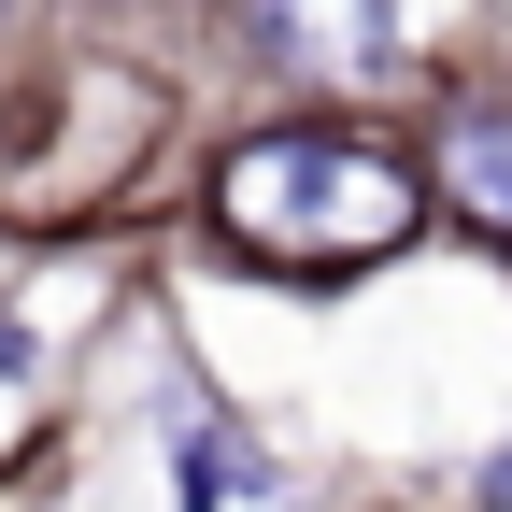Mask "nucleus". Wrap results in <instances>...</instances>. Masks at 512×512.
Masks as SVG:
<instances>
[{
    "mask_svg": "<svg viewBox=\"0 0 512 512\" xmlns=\"http://www.w3.org/2000/svg\"><path fill=\"white\" fill-rule=\"evenodd\" d=\"M214 228L256 256V271H370L427 228V185L384 157V143H342V128H271L214 171Z\"/></svg>",
    "mask_w": 512,
    "mask_h": 512,
    "instance_id": "1",
    "label": "nucleus"
},
{
    "mask_svg": "<svg viewBox=\"0 0 512 512\" xmlns=\"http://www.w3.org/2000/svg\"><path fill=\"white\" fill-rule=\"evenodd\" d=\"M256 29H271L285 72L313 86H399V0H256Z\"/></svg>",
    "mask_w": 512,
    "mask_h": 512,
    "instance_id": "2",
    "label": "nucleus"
},
{
    "mask_svg": "<svg viewBox=\"0 0 512 512\" xmlns=\"http://www.w3.org/2000/svg\"><path fill=\"white\" fill-rule=\"evenodd\" d=\"M441 200L512 242V100H456L441 114Z\"/></svg>",
    "mask_w": 512,
    "mask_h": 512,
    "instance_id": "3",
    "label": "nucleus"
},
{
    "mask_svg": "<svg viewBox=\"0 0 512 512\" xmlns=\"http://www.w3.org/2000/svg\"><path fill=\"white\" fill-rule=\"evenodd\" d=\"M228 470H242L228 441H185V456H171V484H185V512H214V498H228Z\"/></svg>",
    "mask_w": 512,
    "mask_h": 512,
    "instance_id": "4",
    "label": "nucleus"
},
{
    "mask_svg": "<svg viewBox=\"0 0 512 512\" xmlns=\"http://www.w3.org/2000/svg\"><path fill=\"white\" fill-rule=\"evenodd\" d=\"M484 512H512V456H484Z\"/></svg>",
    "mask_w": 512,
    "mask_h": 512,
    "instance_id": "5",
    "label": "nucleus"
}]
</instances>
